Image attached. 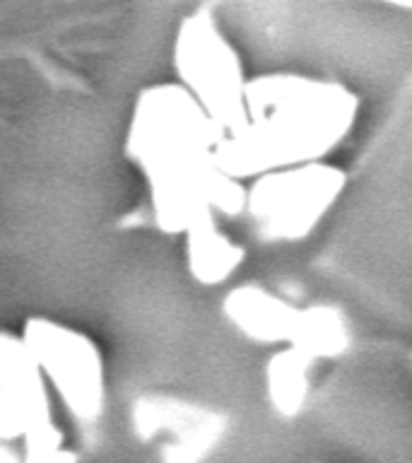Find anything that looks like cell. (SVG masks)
Masks as SVG:
<instances>
[{
    "label": "cell",
    "mask_w": 412,
    "mask_h": 463,
    "mask_svg": "<svg viewBox=\"0 0 412 463\" xmlns=\"http://www.w3.org/2000/svg\"><path fill=\"white\" fill-rule=\"evenodd\" d=\"M22 340L49 389L80 422H97L107 405V372L99 345L72 326L51 318H29Z\"/></svg>",
    "instance_id": "6da1fadb"
},
{
    "label": "cell",
    "mask_w": 412,
    "mask_h": 463,
    "mask_svg": "<svg viewBox=\"0 0 412 463\" xmlns=\"http://www.w3.org/2000/svg\"><path fill=\"white\" fill-rule=\"evenodd\" d=\"M53 422L49 386L22 335L0 331V444L24 441Z\"/></svg>",
    "instance_id": "7a4b0ae2"
},
{
    "label": "cell",
    "mask_w": 412,
    "mask_h": 463,
    "mask_svg": "<svg viewBox=\"0 0 412 463\" xmlns=\"http://www.w3.org/2000/svg\"><path fill=\"white\" fill-rule=\"evenodd\" d=\"M22 444H24V454H22L24 463H78V456L65 447L63 434L53 422L29 434Z\"/></svg>",
    "instance_id": "3957f363"
},
{
    "label": "cell",
    "mask_w": 412,
    "mask_h": 463,
    "mask_svg": "<svg viewBox=\"0 0 412 463\" xmlns=\"http://www.w3.org/2000/svg\"><path fill=\"white\" fill-rule=\"evenodd\" d=\"M0 463H24L10 444H0Z\"/></svg>",
    "instance_id": "277c9868"
}]
</instances>
